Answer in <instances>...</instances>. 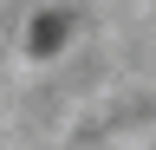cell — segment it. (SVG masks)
Returning <instances> with one entry per match:
<instances>
[{"mask_svg":"<svg viewBox=\"0 0 156 150\" xmlns=\"http://www.w3.org/2000/svg\"><path fill=\"white\" fill-rule=\"evenodd\" d=\"M65 46V13H39L33 20V52H58Z\"/></svg>","mask_w":156,"mask_h":150,"instance_id":"1","label":"cell"}]
</instances>
